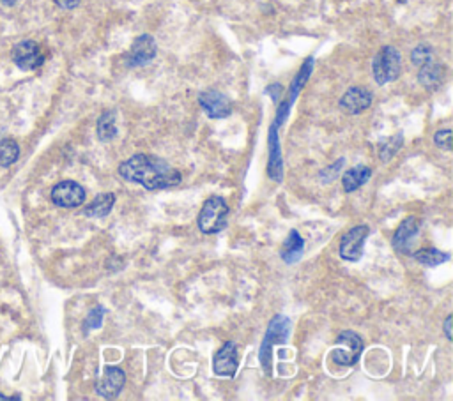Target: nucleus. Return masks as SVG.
<instances>
[{
    "label": "nucleus",
    "instance_id": "nucleus-1",
    "mask_svg": "<svg viewBox=\"0 0 453 401\" xmlns=\"http://www.w3.org/2000/svg\"><path fill=\"white\" fill-rule=\"evenodd\" d=\"M119 175L130 182L142 184L146 189H167L181 182V173L160 157L137 154L119 166Z\"/></svg>",
    "mask_w": 453,
    "mask_h": 401
},
{
    "label": "nucleus",
    "instance_id": "nucleus-2",
    "mask_svg": "<svg viewBox=\"0 0 453 401\" xmlns=\"http://www.w3.org/2000/svg\"><path fill=\"white\" fill-rule=\"evenodd\" d=\"M229 205L222 196H211L204 202L197 225L202 233H220L227 228Z\"/></svg>",
    "mask_w": 453,
    "mask_h": 401
},
{
    "label": "nucleus",
    "instance_id": "nucleus-3",
    "mask_svg": "<svg viewBox=\"0 0 453 401\" xmlns=\"http://www.w3.org/2000/svg\"><path fill=\"white\" fill-rule=\"evenodd\" d=\"M289 333H291V322L284 315H277V317H273V320L269 322L268 333H266V338L261 347V354H259V359H261L266 375H271V350H273L275 345L285 343Z\"/></svg>",
    "mask_w": 453,
    "mask_h": 401
},
{
    "label": "nucleus",
    "instance_id": "nucleus-4",
    "mask_svg": "<svg viewBox=\"0 0 453 401\" xmlns=\"http://www.w3.org/2000/svg\"><path fill=\"white\" fill-rule=\"evenodd\" d=\"M400 68H402V58H400L399 50L393 46H384L374 58V78L379 85H386L399 78Z\"/></svg>",
    "mask_w": 453,
    "mask_h": 401
},
{
    "label": "nucleus",
    "instance_id": "nucleus-5",
    "mask_svg": "<svg viewBox=\"0 0 453 401\" xmlns=\"http://www.w3.org/2000/svg\"><path fill=\"white\" fill-rule=\"evenodd\" d=\"M363 352V341L353 331H344L338 334L337 347L333 350V361L344 366H354Z\"/></svg>",
    "mask_w": 453,
    "mask_h": 401
},
{
    "label": "nucleus",
    "instance_id": "nucleus-6",
    "mask_svg": "<svg viewBox=\"0 0 453 401\" xmlns=\"http://www.w3.org/2000/svg\"><path fill=\"white\" fill-rule=\"evenodd\" d=\"M369 226H354L346 233L340 241V248L338 253L344 260L347 262H358L363 255V244H365L367 237H369Z\"/></svg>",
    "mask_w": 453,
    "mask_h": 401
},
{
    "label": "nucleus",
    "instance_id": "nucleus-7",
    "mask_svg": "<svg viewBox=\"0 0 453 401\" xmlns=\"http://www.w3.org/2000/svg\"><path fill=\"white\" fill-rule=\"evenodd\" d=\"M85 189L75 180H62L52 189V202L57 207L75 209L85 202Z\"/></svg>",
    "mask_w": 453,
    "mask_h": 401
},
{
    "label": "nucleus",
    "instance_id": "nucleus-8",
    "mask_svg": "<svg viewBox=\"0 0 453 401\" xmlns=\"http://www.w3.org/2000/svg\"><path fill=\"white\" fill-rule=\"evenodd\" d=\"M13 61L24 71H34V69L41 68L45 57L41 54V48L36 41H22L13 48Z\"/></svg>",
    "mask_w": 453,
    "mask_h": 401
},
{
    "label": "nucleus",
    "instance_id": "nucleus-9",
    "mask_svg": "<svg viewBox=\"0 0 453 401\" xmlns=\"http://www.w3.org/2000/svg\"><path fill=\"white\" fill-rule=\"evenodd\" d=\"M126 384V373L117 366H107L103 370V375L96 380V393L101 398H117Z\"/></svg>",
    "mask_w": 453,
    "mask_h": 401
},
{
    "label": "nucleus",
    "instance_id": "nucleus-10",
    "mask_svg": "<svg viewBox=\"0 0 453 401\" xmlns=\"http://www.w3.org/2000/svg\"><path fill=\"white\" fill-rule=\"evenodd\" d=\"M199 103L202 110L211 119H225L232 113L231 101L227 100L225 94L218 91H206L199 96Z\"/></svg>",
    "mask_w": 453,
    "mask_h": 401
},
{
    "label": "nucleus",
    "instance_id": "nucleus-11",
    "mask_svg": "<svg viewBox=\"0 0 453 401\" xmlns=\"http://www.w3.org/2000/svg\"><path fill=\"white\" fill-rule=\"evenodd\" d=\"M238 347L234 341L223 345L218 350L213 361V370L218 377H227V379H234L236 371H238Z\"/></svg>",
    "mask_w": 453,
    "mask_h": 401
},
{
    "label": "nucleus",
    "instance_id": "nucleus-12",
    "mask_svg": "<svg viewBox=\"0 0 453 401\" xmlns=\"http://www.w3.org/2000/svg\"><path fill=\"white\" fill-rule=\"evenodd\" d=\"M154 57H156V42H154L153 36L144 34L135 39L126 62L130 68H140V65L149 64Z\"/></svg>",
    "mask_w": 453,
    "mask_h": 401
},
{
    "label": "nucleus",
    "instance_id": "nucleus-13",
    "mask_svg": "<svg viewBox=\"0 0 453 401\" xmlns=\"http://www.w3.org/2000/svg\"><path fill=\"white\" fill-rule=\"evenodd\" d=\"M372 104V94L363 87H351L340 100V108L349 115L365 111Z\"/></svg>",
    "mask_w": 453,
    "mask_h": 401
},
{
    "label": "nucleus",
    "instance_id": "nucleus-14",
    "mask_svg": "<svg viewBox=\"0 0 453 401\" xmlns=\"http://www.w3.org/2000/svg\"><path fill=\"white\" fill-rule=\"evenodd\" d=\"M420 232V221L416 218H407L404 219L402 225L399 226V230L395 232V237H393V248L397 251L404 253V255H411L413 242H415L416 235Z\"/></svg>",
    "mask_w": 453,
    "mask_h": 401
},
{
    "label": "nucleus",
    "instance_id": "nucleus-15",
    "mask_svg": "<svg viewBox=\"0 0 453 401\" xmlns=\"http://www.w3.org/2000/svg\"><path fill=\"white\" fill-rule=\"evenodd\" d=\"M280 141H278V126L275 124L269 129V166L268 173L275 182H282L284 179V159H282Z\"/></svg>",
    "mask_w": 453,
    "mask_h": 401
},
{
    "label": "nucleus",
    "instance_id": "nucleus-16",
    "mask_svg": "<svg viewBox=\"0 0 453 401\" xmlns=\"http://www.w3.org/2000/svg\"><path fill=\"white\" fill-rule=\"evenodd\" d=\"M303 249L305 241L300 235V232H298V230H291V232H289V237L285 239L284 246H282V260L289 265L296 264V262L301 260V256H303Z\"/></svg>",
    "mask_w": 453,
    "mask_h": 401
},
{
    "label": "nucleus",
    "instance_id": "nucleus-17",
    "mask_svg": "<svg viewBox=\"0 0 453 401\" xmlns=\"http://www.w3.org/2000/svg\"><path fill=\"white\" fill-rule=\"evenodd\" d=\"M370 175H372V170H370L369 166H365V164H358V166H354V168L347 170V172L344 173L342 177L344 189H346L347 193L356 191V189H360V187L370 179Z\"/></svg>",
    "mask_w": 453,
    "mask_h": 401
},
{
    "label": "nucleus",
    "instance_id": "nucleus-18",
    "mask_svg": "<svg viewBox=\"0 0 453 401\" xmlns=\"http://www.w3.org/2000/svg\"><path fill=\"white\" fill-rule=\"evenodd\" d=\"M114 203H116V195L114 193H101V195H98L93 202L85 207L84 212L87 218H105L114 209Z\"/></svg>",
    "mask_w": 453,
    "mask_h": 401
},
{
    "label": "nucleus",
    "instance_id": "nucleus-19",
    "mask_svg": "<svg viewBox=\"0 0 453 401\" xmlns=\"http://www.w3.org/2000/svg\"><path fill=\"white\" fill-rule=\"evenodd\" d=\"M418 81L425 88H438L443 81V68L439 64H436L434 61L425 62L423 65H420Z\"/></svg>",
    "mask_w": 453,
    "mask_h": 401
},
{
    "label": "nucleus",
    "instance_id": "nucleus-20",
    "mask_svg": "<svg viewBox=\"0 0 453 401\" xmlns=\"http://www.w3.org/2000/svg\"><path fill=\"white\" fill-rule=\"evenodd\" d=\"M415 260L420 262L422 265H427V267H438V265L445 264V262L450 260V255L445 251H439L436 248H427L420 249V251L413 253Z\"/></svg>",
    "mask_w": 453,
    "mask_h": 401
},
{
    "label": "nucleus",
    "instance_id": "nucleus-21",
    "mask_svg": "<svg viewBox=\"0 0 453 401\" xmlns=\"http://www.w3.org/2000/svg\"><path fill=\"white\" fill-rule=\"evenodd\" d=\"M117 134L116 127V113L114 111H105L98 120V138L101 141H108Z\"/></svg>",
    "mask_w": 453,
    "mask_h": 401
},
{
    "label": "nucleus",
    "instance_id": "nucleus-22",
    "mask_svg": "<svg viewBox=\"0 0 453 401\" xmlns=\"http://www.w3.org/2000/svg\"><path fill=\"white\" fill-rule=\"evenodd\" d=\"M20 156V147L11 138L0 140V166H11Z\"/></svg>",
    "mask_w": 453,
    "mask_h": 401
},
{
    "label": "nucleus",
    "instance_id": "nucleus-23",
    "mask_svg": "<svg viewBox=\"0 0 453 401\" xmlns=\"http://www.w3.org/2000/svg\"><path fill=\"white\" fill-rule=\"evenodd\" d=\"M103 317H105V308H101V306H98V308H94V310L91 311V313H89V317L85 318L84 333L87 334L89 331H93V329L101 327V322H103Z\"/></svg>",
    "mask_w": 453,
    "mask_h": 401
},
{
    "label": "nucleus",
    "instance_id": "nucleus-24",
    "mask_svg": "<svg viewBox=\"0 0 453 401\" xmlns=\"http://www.w3.org/2000/svg\"><path fill=\"white\" fill-rule=\"evenodd\" d=\"M411 58H413V62H415V65H418V68L420 65L425 64V62L432 61V50H430V46H427V45L416 46L411 54Z\"/></svg>",
    "mask_w": 453,
    "mask_h": 401
},
{
    "label": "nucleus",
    "instance_id": "nucleus-25",
    "mask_svg": "<svg viewBox=\"0 0 453 401\" xmlns=\"http://www.w3.org/2000/svg\"><path fill=\"white\" fill-rule=\"evenodd\" d=\"M400 146H402V136H393L392 140H390L388 143H384L383 149H381V159L388 161L390 157L400 149Z\"/></svg>",
    "mask_w": 453,
    "mask_h": 401
},
{
    "label": "nucleus",
    "instance_id": "nucleus-26",
    "mask_svg": "<svg viewBox=\"0 0 453 401\" xmlns=\"http://www.w3.org/2000/svg\"><path fill=\"white\" fill-rule=\"evenodd\" d=\"M452 129H443V131H438L434 136V141L436 146L439 147V149L443 150H452Z\"/></svg>",
    "mask_w": 453,
    "mask_h": 401
},
{
    "label": "nucleus",
    "instance_id": "nucleus-27",
    "mask_svg": "<svg viewBox=\"0 0 453 401\" xmlns=\"http://www.w3.org/2000/svg\"><path fill=\"white\" fill-rule=\"evenodd\" d=\"M55 4L62 9H75L80 4V0H55Z\"/></svg>",
    "mask_w": 453,
    "mask_h": 401
},
{
    "label": "nucleus",
    "instance_id": "nucleus-28",
    "mask_svg": "<svg viewBox=\"0 0 453 401\" xmlns=\"http://www.w3.org/2000/svg\"><path fill=\"white\" fill-rule=\"evenodd\" d=\"M445 334H446V338H448V340H452V315H448V317H446V320H445Z\"/></svg>",
    "mask_w": 453,
    "mask_h": 401
},
{
    "label": "nucleus",
    "instance_id": "nucleus-29",
    "mask_svg": "<svg viewBox=\"0 0 453 401\" xmlns=\"http://www.w3.org/2000/svg\"><path fill=\"white\" fill-rule=\"evenodd\" d=\"M0 2H2V4H4V6H9V8H11V6L18 4L20 0H0Z\"/></svg>",
    "mask_w": 453,
    "mask_h": 401
},
{
    "label": "nucleus",
    "instance_id": "nucleus-30",
    "mask_svg": "<svg viewBox=\"0 0 453 401\" xmlns=\"http://www.w3.org/2000/svg\"><path fill=\"white\" fill-rule=\"evenodd\" d=\"M400 4H406V2H409V0H399Z\"/></svg>",
    "mask_w": 453,
    "mask_h": 401
},
{
    "label": "nucleus",
    "instance_id": "nucleus-31",
    "mask_svg": "<svg viewBox=\"0 0 453 401\" xmlns=\"http://www.w3.org/2000/svg\"><path fill=\"white\" fill-rule=\"evenodd\" d=\"M0 400H8V398H6V396H2V394H0Z\"/></svg>",
    "mask_w": 453,
    "mask_h": 401
}]
</instances>
